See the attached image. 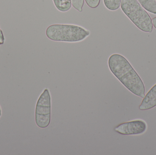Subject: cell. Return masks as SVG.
<instances>
[{"label":"cell","mask_w":156,"mask_h":155,"mask_svg":"<svg viewBox=\"0 0 156 155\" xmlns=\"http://www.w3.org/2000/svg\"><path fill=\"white\" fill-rule=\"evenodd\" d=\"M108 66L114 75L130 92L141 98L145 97L144 83L125 57L114 54L109 57Z\"/></svg>","instance_id":"1"},{"label":"cell","mask_w":156,"mask_h":155,"mask_svg":"<svg viewBox=\"0 0 156 155\" xmlns=\"http://www.w3.org/2000/svg\"><path fill=\"white\" fill-rule=\"evenodd\" d=\"M46 34L52 41L77 42L86 39L90 35V32L79 25L53 24L48 27Z\"/></svg>","instance_id":"2"},{"label":"cell","mask_w":156,"mask_h":155,"mask_svg":"<svg viewBox=\"0 0 156 155\" xmlns=\"http://www.w3.org/2000/svg\"><path fill=\"white\" fill-rule=\"evenodd\" d=\"M121 7L126 15L141 31L152 32V19L137 0H122Z\"/></svg>","instance_id":"3"},{"label":"cell","mask_w":156,"mask_h":155,"mask_svg":"<svg viewBox=\"0 0 156 155\" xmlns=\"http://www.w3.org/2000/svg\"><path fill=\"white\" fill-rule=\"evenodd\" d=\"M51 120V96L49 90L45 89L39 96L35 108V122L38 127L45 128Z\"/></svg>","instance_id":"4"},{"label":"cell","mask_w":156,"mask_h":155,"mask_svg":"<svg viewBox=\"0 0 156 155\" xmlns=\"http://www.w3.org/2000/svg\"><path fill=\"white\" fill-rule=\"evenodd\" d=\"M147 129V125L142 120H136L122 123L115 126L114 131L123 135H133L143 133Z\"/></svg>","instance_id":"5"},{"label":"cell","mask_w":156,"mask_h":155,"mask_svg":"<svg viewBox=\"0 0 156 155\" xmlns=\"http://www.w3.org/2000/svg\"><path fill=\"white\" fill-rule=\"evenodd\" d=\"M156 106V84L155 85L144 97L139 109L142 111L149 110Z\"/></svg>","instance_id":"6"},{"label":"cell","mask_w":156,"mask_h":155,"mask_svg":"<svg viewBox=\"0 0 156 155\" xmlns=\"http://www.w3.org/2000/svg\"><path fill=\"white\" fill-rule=\"evenodd\" d=\"M57 9L61 12H66L69 10L72 5L71 0H53Z\"/></svg>","instance_id":"7"},{"label":"cell","mask_w":156,"mask_h":155,"mask_svg":"<svg viewBox=\"0 0 156 155\" xmlns=\"http://www.w3.org/2000/svg\"><path fill=\"white\" fill-rule=\"evenodd\" d=\"M145 9L156 14V0H137Z\"/></svg>","instance_id":"8"},{"label":"cell","mask_w":156,"mask_h":155,"mask_svg":"<svg viewBox=\"0 0 156 155\" xmlns=\"http://www.w3.org/2000/svg\"><path fill=\"white\" fill-rule=\"evenodd\" d=\"M122 0H103L106 8L111 11H115L119 9Z\"/></svg>","instance_id":"9"},{"label":"cell","mask_w":156,"mask_h":155,"mask_svg":"<svg viewBox=\"0 0 156 155\" xmlns=\"http://www.w3.org/2000/svg\"><path fill=\"white\" fill-rule=\"evenodd\" d=\"M72 6L80 12L83 11L84 0H71Z\"/></svg>","instance_id":"10"},{"label":"cell","mask_w":156,"mask_h":155,"mask_svg":"<svg viewBox=\"0 0 156 155\" xmlns=\"http://www.w3.org/2000/svg\"><path fill=\"white\" fill-rule=\"evenodd\" d=\"M88 6L91 8H96L100 5L101 0H85Z\"/></svg>","instance_id":"11"},{"label":"cell","mask_w":156,"mask_h":155,"mask_svg":"<svg viewBox=\"0 0 156 155\" xmlns=\"http://www.w3.org/2000/svg\"><path fill=\"white\" fill-rule=\"evenodd\" d=\"M153 22V25H154V27L156 29V17H154L152 20Z\"/></svg>","instance_id":"12"},{"label":"cell","mask_w":156,"mask_h":155,"mask_svg":"<svg viewBox=\"0 0 156 155\" xmlns=\"http://www.w3.org/2000/svg\"><path fill=\"white\" fill-rule=\"evenodd\" d=\"M1 116H2V111H1V108L0 107V117H1Z\"/></svg>","instance_id":"13"},{"label":"cell","mask_w":156,"mask_h":155,"mask_svg":"<svg viewBox=\"0 0 156 155\" xmlns=\"http://www.w3.org/2000/svg\"><path fill=\"white\" fill-rule=\"evenodd\" d=\"M1 29H0V33H1ZM2 45V43H1V39H0V46Z\"/></svg>","instance_id":"14"}]
</instances>
